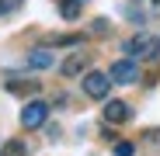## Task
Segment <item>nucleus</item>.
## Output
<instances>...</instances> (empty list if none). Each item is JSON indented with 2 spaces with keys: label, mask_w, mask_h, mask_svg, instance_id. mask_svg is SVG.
<instances>
[{
  "label": "nucleus",
  "mask_w": 160,
  "mask_h": 156,
  "mask_svg": "<svg viewBox=\"0 0 160 156\" xmlns=\"http://www.w3.org/2000/svg\"><path fill=\"white\" fill-rule=\"evenodd\" d=\"M125 59H160V38L150 31H136L132 38L122 42Z\"/></svg>",
  "instance_id": "obj_1"
},
{
  "label": "nucleus",
  "mask_w": 160,
  "mask_h": 156,
  "mask_svg": "<svg viewBox=\"0 0 160 156\" xmlns=\"http://www.w3.org/2000/svg\"><path fill=\"white\" fill-rule=\"evenodd\" d=\"M108 76H112V83L129 87V83L139 80V63H136V59H115L112 69H108Z\"/></svg>",
  "instance_id": "obj_2"
},
{
  "label": "nucleus",
  "mask_w": 160,
  "mask_h": 156,
  "mask_svg": "<svg viewBox=\"0 0 160 156\" xmlns=\"http://www.w3.org/2000/svg\"><path fill=\"white\" fill-rule=\"evenodd\" d=\"M108 90H112V76H108V73L91 69V73L84 76V94H87V97H94V101H104V97H108Z\"/></svg>",
  "instance_id": "obj_3"
},
{
  "label": "nucleus",
  "mask_w": 160,
  "mask_h": 156,
  "mask_svg": "<svg viewBox=\"0 0 160 156\" xmlns=\"http://www.w3.org/2000/svg\"><path fill=\"white\" fill-rule=\"evenodd\" d=\"M49 121V104L45 101H28L21 108V125L24 128H42Z\"/></svg>",
  "instance_id": "obj_4"
},
{
  "label": "nucleus",
  "mask_w": 160,
  "mask_h": 156,
  "mask_svg": "<svg viewBox=\"0 0 160 156\" xmlns=\"http://www.w3.org/2000/svg\"><path fill=\"white\" fill-rule=\"evenodd\" d=\"M129 118H132V108L125 101H108V104H104V121H108V125H122Z\"/></svg>",
  "instance_id": "obj_5"
},
{
  "label": "nucleus",
  "mask_w": 160,
  "mask_h": 156,
  "mask_svg": "<svg viewBox=\"0 0 160 156\" xmlns=\"http://www.w3.org/2000/svg\"><path fill=\"white\" fill-rule=\"evenodd\" d=\"M87 63H91V52H77V56H70V59L59 66V73L66 76V80H70V76H80V73L87 69Z\"/></svg>",
  "instance_id": "obj_6"
},
{
  "label": "nucleus",
  "mask_w": 160,
  "mask_h": 156,
  "mask_svg": "<svg viewBox=\"0 0 160 156\" xmlns=\"http://www.w3.org/2000/svg\"><path fill=\"white\" fill-rule=\"evenodd\" d=\"M4 87H7V94H14V97H32V94L42 90L38 80H7Z\"/></svg>",
  "instance_id": "obj_7"
},
{
  "label": "nucleus",
  "mask_w": 160,
  "mask_h": 156,
  "mask_svg": "<svg viewBox=\"0 0 160 156\" xmlns=\"http://www.w3.org/2000/svg\"><path fill=\"white\" fill-rule=\"evenodd\" d=\"M52 63H56L52 49H35V52H28V69H49Z\"/></svg>",
  "instance_id": "obj_8"
},
{
  "label": "nucleus",
  "mask_w": 160,
  "mask_h": 156,
  "mask_svg": "<svg viewBox=\"0 0 160 156\" xmlns=\"http://www.w3.org/2000/svg\"><path fill=\"white\" fill-rule=\"evenodd\" d=\"M80 7H84V0H59L63 21H77V17H80Z\"/></svg>",
  "instance_id": "obj_9"
},
{
  "label": "nucleus",
  "mask_w": 160,
  "mask_h": 156,
  "mask_svg": "<svg viewBox=\"0 0 160 156\" xmlns=\"http://www.w3.org/2000/svg\"><path fill=\"white\" fill-rule=\"evenodd\" d=\"M0 156H28V146H24L21 139H11L0 146Z\"/></svg>",
  "instance_id": "obj_10"
},
{
  "label": "nucleus",
  "mask_w": 160,
  "mask_h": 156,
  "mask_svg": "<svg viewBox=\"0 0 160 156\" xmlns=\"http://www.w3.org/2000/svg\"><path fill=\"white\" fill-rule=\"evenodd\" d=\"M80 42H84V35H52L45 49H52V45H80Z\"/></svg>",
  "instance_id": "obj_11"
},
{
  "label": "nucleus",
  "mask_w": 160,
  "mask_h": 156,
  "mask_svg": "<svg viewBox=\"0 0 160 156\" xmlns=\"http://www.w3.org/2000/svg\"><path fill=\"white\" fill-rule=\"evenodd\" d=\"M112 31V21L108 17H94L91 21V35H108Z\"/></svg>",
  "instance_id": "obj_12"
},
{
  "label": "nucleus",
  "mask_w": 160,
  "mask_h": 156,
  "mask_svg": "<svg viewBox=\"0 0 160 156\" xmlns=\"http://www.w3.org/2000/svg\"><path fill=\"white\" fill-rule=\"evenodd\" d=\"M112 153H115V156H136V146L122 139V142H115V149H112Z\"/></svg>",
  "instance_id": "obj_13"
},
{
  "label": "nucleus",
  "mask_w": 160,
  "mask_h": 156,
  "mask_svg": "<svg viewBox=\"0 0 160 156\" xmlns=\"http://www.w3.org/2000/svg\"><path fill=\"white\" fill-rule=\"evenodd\" d=\"M21 4H24V0H0V14H14Z\"/></svg>",
  "instance_id": "obj_14"
},
{
  "label": "nucleus",
  "mask_w": 160,
  "mask_h": 156,
  "mask_svg": "<svg viewBox=\"0 0 160 156\" xmlns=\"http://www.w3.org/2000/svg\"><path fill=\"white\" fill-rule=\"evenodd\" d=\"M146 146H160V128H150L146 132Z\"/></svg>",
  "instance_id": "obj_15"
}]
</instances>
